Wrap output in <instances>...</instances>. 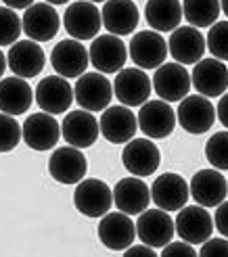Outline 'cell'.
<instances>
[{"label": "cell", "instance_id": "obj_1", "mask_svg": "<svg viewBox=\"0 0 228 257\" xmlns=\"http://www.w3.org/2000/svg\"><path fill=\"white\" fill-rule=\"evenodd\" d=\"M73 205L86 217H103L113 207V190L98 178H86L75 184Z\"/></svg>", "mask_w": 228, "mask_h": 257}, {"label": "cell", "instance_id": "obj_2", "mask_svg": "<svg viewBox=\"0 0 228 257\" xmlns=\"http://www.w3.org/2000/svg\"><path fill=\"white\" fill-rule=\"evenodd\" d=\"M63 25L65 32L73 38V40H94L98 36V30L103 28V19H100V11L90 0H78L71 3L65 9L63 15Z\"/></svg>", "mask_w": 228, "mask_h": 257}, {"label": "cell", "instance_id": "obj_3", "mask_svg": "<svg viewBox=\"0 0 228 257\" xmlns=\"http://www.w3.org/2000/svg\"><path fill=\"white\" fill-rule=\"evenodd\" d=\"M73 98L86 111H105L113 98V84L100 71L82 73L73 86Z\"/></svg>", "mask_w": 228, "mask_h": 257}, {"label": "cell", "instance_id": "obj_4", "mask_svg": "<svg viewBox=\"0 0 228 257\" xmlns=\"http://www.w3.org/2000/svg\"><path fill=\"white\" fill-rule=\"evenodd\" d=\"M128 55L132 63L141 69H157L166 63L168 57V42L155 30H143L132 36Z\"/></svg>", "mask_w": 228, "mask_h": 257}, {"label": "cell", "instance_id": "obj_5", "mask_svg": "<svg viewBox=\"0 0 228 257\" xmlns=\"http://www.w3.org/2000/svg\"><path fill=\"white\" fill-rule=\"evenodd\" d=\"M153 92L166 102H180L191 90V73L180 63H163L153 73Z\"/></svg>", "mask_w": 228, "mask_h": 257}, {"label": "cell", "instance_id": "obj_6", "mask_svg": "<svg viewBox=\"0 0 228 257\" xmlns=\"http://www.w3.org/2000/svg\"><path fill=\"white\" fill-rule=\"evenodd\" d=\"M174 234H176V226L166 209H159V207L149 209L147 207L143 213H138L136 236L141 242H145V245L153 247V249H161L174 238Z\"/></svg>", "mask_w": 228, "mask_h": 257}, {"label": "cell", "instance_id": "obj_7", "mask_svg": "<svg viewBox=\"0 0 228 257\" xmlns=\"http://www.w3.org/2000/svg\"><path fill=\"white\" fill-rule=\"evenodd\" d=\"M153 92L151 78L141 67H124L118 71L113 82V94L126 107H141Z\"/></svg>", "mask_w": 228, "mask_h": 257}, {"label": "cell", "instance_id": "obj_8", "mask_svg": "<svg viewBox=\"0 0 228 257\" xmlns=\"http://www.w3.org/2000/svg\"><path fill=\"white\" fill-rule=\"evenodd\" d=\"M176 119L188 134H205L216 121V107L203 94L184 96L176 109Z\"/></svg>", "mask_w": 228, "mask_h": 257}, {"label": "cell", "instance_id": "obj_9", "mask_svg": "<svg viewBox=\"0 0 228 257\" xmlns=\"http://www.w3.org/2000/svg\"><path fill=\"white\" fill-rule=\"evenodd\" d=\"M138 119V130H141L147 138H168L178 119H176V111L170 107V102L166 100H147L145 105H141V111L136 115Z\"/></svg>", "mask_w": 228, "mask_h": 257}, {"label": "cell", "instance_id": "obj_10", "mask_svg": "<svg viewBox=\"0 0 228 257\" xmlns=\"http://www.w3.org/2000/svg\"><path fill=\"white\" fill-rule=\"evenodd\" d=\"M88 57H90V63L96 71L118 73L128 61V46L124 44V40H120V36L103 34L92 40L90 48H88Z\"/></svg>", "mask_w": 228, "mask_h": 257}, {"label": "cell", "instance_id": "obj_11", "mask_svg": "<svg viewBox=\"0 0 228 257\" xmlns=\"http://www.w3.org/2000/svg\"><path fill=\"white\" fill-rule=\"evenodd\" d=\"M21 25L25 36L34 42H48L59 34L61 17L53 5L48 3H34L32 7L25 9Z\"/></svg>", "mask_w": 228, "mask_h": 257}, {"label": "cell", "instance_id": "obj_12", "mask_svg": "<svg viewBox=\"0 0 228 257\" xmlns=\"http://www.w3.org/2000/svg\"><path fill=\"white\" fill-rule=\"evenodd\" d=\"M122 163L126 172L132 176L145 178L155 174L159 163H161V153L155 143H151L149 138H132L126 143L122 151Z\"/></svg>", "mask_w": 228, "mask_h": 257}, {"label": "cell", "instance_id": "obj_13", "mask_svg": "<svg viewBox=\"0 0 228 257\" xmlns=\"http://www.w3.org/2000/svg\"><path fill=\"white\" fill-rule=\"evenodd\" d=\"M174 226L182 240L191 242V245H201V242H205L213 232V217L203 205H199V203L191 205V207L184 205L182 209H178Z\"/></svg>", "mask_w": 228, "mask_h": 257}, {"label": "cell", "instance_id": "obj_14", "mask_svg": "<svg viewBox=\"0 0 228 257\" xmlns=\"http://www.w3.org/2000/svg\"><path fill=\"white\" fill-rule=\"evenodd\" d=\"M205 50V36L193 25H178L168 40V53L180 65H195L203 59Z\"/></svg>", "mask_w": 228, "mask_h": 257}, {"label": "cell", "instance_id": "obj_15", "mask_svg": "<svg viewBox=\"0 0 228 257\" xmlns=\"http://www.w3.org/2000/svg\"><path fill=\"white\" fill-rule=\"evenodd\" d=\"M50 65L57 71V75L63 78H80L86 73L88 65H90V57L88 50L80 40H61L55 44L53 53H50Z\"/></svg>", "mask_w": 228, "mask_h": 257}, {"label": "cell", "instance_id": "obj_16", "mask_svg": "<svg viewBox=\"0 0 228 257\" xmlns=\"http://www.w3.org/2000/svg\"><path fill=\"white\" fill-rule=\"evenodd\" d=\"M23 143L34 151H48L55 149L61 138V123L50 113L40 111L32 113L21 125Z\"/></svg>", "mask_w": 228, "mask_h": 257}, {"label": "cell", "instance_id": "obj_17", "mask_svg": "<svg viewBox=\"0 0 228 257\" xmlns=\"http://www.w3.org/2000/svg\"><path fill=\"white\" fill-rule=\"evenodd\" d=\"M98 238L111 251H126L136 238V222L124 211H109L98 222Z\"/></svg>", "mask_w": 228, "mask_h": 257}, {"label": "cell", "instance_id": "obj_18", "mask_svg": "<svg viewBox=\"0 0 228 257\" xmlns=\"http://www.w3.org/2000/svg\"><path fill=\"white\" fill-rule=\"evenodd\" d=\"M191 82L199 94L207 98L222 96L228 90V67L220 59H201L191 71Z\"/></svg>", "mask_w": 228, "mask_h": 257}, {"label": "cell", "instance_id": "obj_19", "mask_svg": "<svg viewBox=\"0 0 228 257\" xmlns=\"http://www.w3.org/2000/svg\"><path fill=\"white\" fill-rule=\"evenodd\" d=\"M34 100L42 111L50 115L65 113L73 102V88L63 75H48V78L40 80V84L36 86Z\"/></svg>", "mask_w": 228, "mask_h": 257}, {"label": "cell", "instance_id": "obj_20", "mask_svg": "<svg viewBox=\"0 0 228 257\" xmlns=\"http://www.w3.org/2000/svg\"><path fill=\"white\" fill-rule=\"evenodd\" d=\"M48 172L61 184H78L84 180L88 172V161L82 149L75 147H61L48 159Z\"/></svg>", "mask_w": 228, "mask_h": 257}, {"label": "cell", "instance_id": "obj_21", "mask_svg": "<svg viewBox=\"0 0 228 257\" xmlns=\"http://www.w3.org/2000/svg\"><path fill=\"white\" fill-rule=\"evenodd\" d=\"M98 127H100V134L111 145H126L138 132V119L132 113V109L126 105L107 107L103 115H100Z\"/></svg>", "mask_w": 228, "mask_h": 257}, {"label": "cell", "instance_id": "obj_22", "mask_svg": "<svg viewBox=\"0 0 228 257\" xmlns=\"http://www.w3.org/2000/svg\"><path fill=\"white\" fill-rule=\"evenodd\" d=\"M98 121L92 115V111L78 109L69 111L65 119L61 123V136L65 138V143L75 147V149H88L96 143L98 138Z\"/></svg>", "mask_w": 228, "mask_h": 257}, {"label": "cell", "instance_id": "obj_23", "mask_svg": "<svg viewBox=\"0 0 228 257\" xmlns=\"http://www.w3.org/2000/svg\"><path fill=\"white\" fill-rule=\"evenodd\" d=\"M188 197H191V190H188L186 180L178 174H172V172L157 176L153 186H151V201H153L159 209H166V211L182 209Z\"/></svg>", "mask_w": 228, "mask_h": 257}, {"label": "cell", "instance_id": "obj_24", "mask_svg": "<svg viewBox=\"0 0 228 257\" xmlns=\"http://www.w3.org/2000/svg\"><path fill=\"white\" fill-rule=\"evenodd\" d=\"M7 63L11 71L19 75V78H36L40 75L46 65V55L42 46L34 40H17L9 48Z\"/></svg>", "mask_w": 228, "mask_h": 257}, {"label": "cell", "instance_id": "obj_25", "mask_svg": "<svg viewBox=\"0 0 228 257\" xmlns=\"http://www.w3.org/2000/svg\"><path fill=\"white\" fill-rule=\"evenodd\" d=\"M188 190H191V197L199 205H203V207H218L228 195V180L216 168L199 170L193 176L191 184H188Z\"/></svg>", "mask_w": 228, "mask_h": 257}, {"label": "cell", "instance_id": "obj_26", "mask_svg": "<svg viewBox=\"0 0 228 257\" xmlns=\"http://www.w3.org/2000/svg\"><path fill=\"white\" fill-rule=\"evenodd\" d=\"M100 19L109 34L130 36L141 21V13L132 0H107L100 9Z\"/></svg>", "mask_w": 228, "mask_h": 257}, {"label": "cell", "instance_id": "obj_27", "mask_svg": "<svg viewBox=\"0 0 228 257\" xmlns=\"http://www.w3.org/2000/svg\"><path fill=\"white\" fill-rule=\"evenodd\" d=\"M113 203H116V207L120 211L128 215H138L149 207L151 190L145 184V180L138 176L122 178L116 184V188H113Z\"/></svg>", "mask_w": 228, "mask_h": 257}, {"label": "cell", "instance_id": "obj_28", "mask_svg": "<svg viewBox=\"0 0 228 257\" xmlns=\"http://www.w3.org/2000/svg\"><path fill=\"white\" fill-rule=\"evenodd\" d=\"M34 90L25 82V78L11 75V78L0 80V111L7 115H23L32 107Z\"/></svg>", "mask_w": 228, "mask_h": 257}, {"label": "cell", "instance_id": "obj_29", "mask_svg": "<svg viewBox=\"0 0 228 257\" xmlns=\"http://www.w3.org/2000/svg\"><path fill=\"white\" fill-rule=\"evenodd\" d=\"M145 19L155 32H174L182 21L180 0H149L145 5Z\"/></svg>", "mask_w": 228, "mask_h": 257}, {"label": "cell", "instance_id": "obj_30", "mask_svg": "<svg viewBox=\"0 0 228 257\" xmlns=\"http://www.w3.org/2000/svg\"><path fill=\"white\" fill-rule=\"evenodd\" d=\"M220 13V0H184L182 3V17L197 30L211 28L218 21Z\"/></svg>", "mask_w": 228, "mask_h": 257}, {"label": "cell", "instance_id": "obj_31", "mask_svg": "<svg viewBox=\"0 0 228 257\" xmlns=\"http://www.w3.org/2000/svg\"><path fill=\"white\" fill-rule=\"evenodd\" d=\"M205 157L211 168L220 172H228V130L216 132L205 143Z\"/></svg>", "mask_w": 228, "mask_h": 257}, {"label": "cell", "instance_id": "obj_32", "mask_svg": "<svg viewBox=\"0 0 228 257\" xmlns=\"http://www.w3.org/2000/svg\"><path fill=\"white\" fill-rule=\"evenodd\" d=\"M23 32L21 17L15 9L0 7V46H13Z\"/></svg>", "mask_w": 228, "mask_h": 257}, {"label": "cell", "instance_id": "obj_33", "mask_svg": "<svg viewBox=\"0 0 228 257\" xmlns=\"http://www.w3.org/2000/svg\"><path fill=\"white\" fill-rule=\"evenodd\" d=\"M205 44L216 59L228 61V21H216L211 25L205 36Z\"/></svg>", "mask_w": 228, "mask_h": 257}, {"label": "cell", "instance_id": "obj_34", "mask_svg": "<svg viewBox=\"0 0 228 257\" xmlns=\"http://www.w3.org/2000/svg\"><path fill=\"white\" fill-rule=\"evenodd\" d=\"M21 138H23L21 123H17L13 115L0 113V153L13 151L21 143Z\"/></svg>", "mask_w": 228, "mask_h": 257}, {"label": "cell", "instance_id": "obj_35", "mask_svg": "<svg viewBox=\"0 0 228 257\" xmlns=\"http://www.w3.org/2000/svg\"><path fill=\"white\" fill-rule=\"evenodd\" d=\"M201 257H228V240L224 238H207L205 242H201L199 249Z\"/></svg>", "mask_w": 228, "mask_h": 257}, {"label": "cell", "instance_id": "obj_36", "mask_svg": "<svg viewBox=\"0 0 228 257\" xmlns=\"http://www.w3.org/2000/svg\"><path fill=\"white\" fill-rule=\"evenodd\" d=\"M174 255H180V257H197V249L186 240L180 242H168L166 247H161V257H174Z\"/></svg>", "mask_w": 228, "mask_h": 257}, {"label": "cell", "instance_id": "obj_37", "mask_svg": "<svg viewBox=\"0 0 228 257\" xmlns=\"http://www.w3.org/2000/svg\"><path fill=\"white\" fill-rule=\"evenodd\" d=\"M213 226H216V230L228 238V201L224 199L218 207H216V215H213Z\"/></svg>", "mask_w": 228, "mask_h": 257}, {"label": "cell", "instance_id": "obj_38", "mask_svg": "<svg viewBox=\"0 0 228 257\" xmlns=\"http://www.w3.org/2000/svg\"><path fill=\"white\" fill-rule=\"evenodd\" d=\"M126 253V257H134V255H145V257H155L157 253H155V249L153 247H149V245H130L128 249L124 251Z\"/></svg>", "mask_w": 228, "mask_h": 257}, {"label": "cell", "instance_id": "obj_39", "mask_svg": "<svg viewBox=\"0 0 228 257\" xmlns=\"http://www.w3.org/2000/svg\"><path fill=\"white\" fill-rule=\"evenodd\" d=\"M216 115H218L220 123L228 130V92L222 94V98H220V102H218V107H216Z\"/></svg>", "mask_w": 228, "mask_h": 257}, {"label": "cell", "instance_id": "obj_40", "mask_svg": "<svg viewBox=\"0 0 228 257\" xmlns=\"http://www.w3.org/2000/svg\"><path fill=\"white\" fill-rule=\"evenodd\" d=\"M3 3L7 5V7H11V9H28V7H32L34 5V0H3Z\"/></svg>", "mask_w": 228, "mask_h": 257}, {"label": "cell", "instance_id": "obj_41", "mask_svg": "<svg viewBox=\"0 0 228 257\" xmlns=\"http://www.w3.org/2000/svg\"><path fill=\"white\" fill-rule=\"evenodd\" d=\"M7 65H9V63H7V55H3V50H0V78H3Z\"/></svg>", "mask_w": 228, "mask_h": 257}, {"label": "cell", "instance_id": "obj_42", "mask_svg": "<svg viewBox=\"0 0 228 257\" xmlns=\"http://www.w3.org/2000/svg\"><path fill=\"white\" fill-rule=\"evenodd\" d=\"M44 3L53 5V7H59V5H65V3H69V0H44Z\"/></svg>", "mask_w": 228, "mask_h": 257}, {"label": "cell", "instance_id": "obj_43", "mask_svg": "<svg viewBox=\"0 0 228 257\" xmlns=\"http://www.w3.org/2000/svg\"><path fill=\"white\" fill-rule=\"evenodd\" d=\"M220 9H222V13L228 17V0H220Z\"/></svg>", "mask_w": 228, "mask_h": 257}, {"label": "cell", "instance_id": "obj_44", "mask_svg": "<svg viewBox=\"0 0 228 257\" xmlns=\"http://www.w3.org/2000/svg\"><path fill=\"white\" fill-rule=\"evenodd\" d=\"M90 3H107V0H90Z\"/></svg>", "mask_w": 228, "mask_h": 257}]
</instances>
